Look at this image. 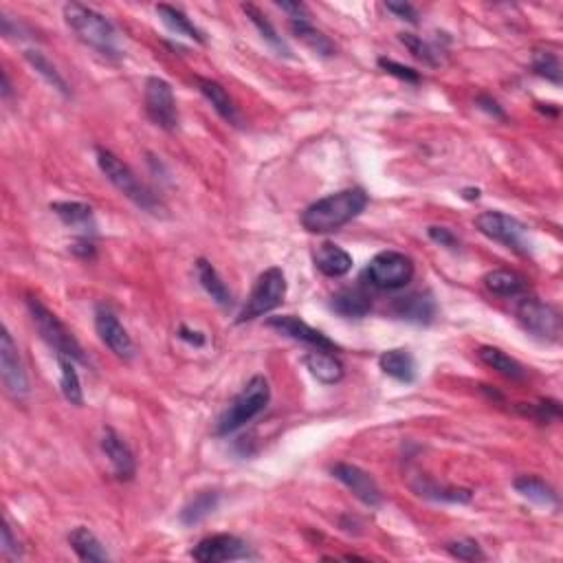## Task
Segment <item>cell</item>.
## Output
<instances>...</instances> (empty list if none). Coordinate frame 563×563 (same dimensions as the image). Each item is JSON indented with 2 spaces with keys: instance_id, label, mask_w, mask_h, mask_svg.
<instances>
[{
  "instance_id": "obj_1",
  "label": "cell",
  "mask_w": 563,
  "mask_h": 563,
  "mask_svg": "<svg viewBox=\"0 0 563 563\" xmlns=\"http://www.w3.org/2000/svg\"><path fill=\"white\" fill-rule=\"evenodd\" d=\"M368 207V194L361 188H347L315 200L302 212V224L311 233L339 232Z\"/></svg>"
},
{
  "instance_id": "obj_2",
  "label": "cell",
  "mask_w": 563,
  "mask_h": 563,
  "mask_svg": "<svg viewBox=\"0 0 563 563\" xmlns=\"http://www.w3.org/2000/svg\"><path fill=\"white\" fill-rule=\"evenodd\" d=\"M62 13H65L66 27L75 33L77 40L109 60H119L121 48L117 40V29L109 18L82 3H66Z\"/></svg>"
},
{
  "instance_id": "obj_3",
  "label": "cell",
  "mask_w": 563,
  "mask_h": 563,
  "mask_svg": "<svg viewBox=\"0 0 563 563\" xmlns=\"http://www.w3.org/2000/svg\"><path fill=\"white\" fill-rule=\"evenodd\" d=\"M268 400H271V385H268L267 376H251L236 399L229 403V408L220 414L216 427H214V435L236 434L238 429H242L244 425L251 423L258 414L267 409Z\"/></svg>"
},
{
  "instance_id": "obj_4",
  "label": "cell",
  "mask_w": 563,
  "mask_h": 563,
  "mask_svg": "<svg viewBox=\"0 0 563 563\" xmlns=\"http://www.w3.org/2000/svg\"><path fill=\"white\" fill-rule=\"evenodd\" d=\"M27 311H29V315H31V321H33V326H36V330L40 332L42 339L47 341L48 347H51L56 355L71 356V359L77 361V364H88L84 347L80 346V341L75 339V335L68 330V328L65 326V321H62L56 312L48 311V308L33 295L27 297Z\"/></svg>"
},
{
  "instance_id": "obj_5",
  "label": "cell",
  "mask_w": 563,
  "mask_h": 563,
  "mask_svg": "<svg viewBox=\"0 0 563 563\" xmlns=\"http://www.w3.org/2000/svg\"><path fill=\"white\" fill-rule=\"evenodd\" d=\"M95 154H97V165H100L101 174H104L106 179H109L110 183L126 196V198L132 200V203H135L136 207L144 209V212L159 214L161 200L156 198V196L152 194L139 179H136V174L132 172V170L119 159V156L112 154V152L106 148H97Z\"/></svg>"
},
{
  "instance_id": "obj_6",
  "label": "cell",
  "mask_w": 563,
  "mask_h": 563,
  "mask_svg": "<svg viewBox=\"0 0 563 563\" xmlns=\"http://www.w3.org/2000/svg\"><path fill=\"white\" fill-rule=\"evenodd\" d=\"M286 276L280 267H271L258 277L256 286H253L251 295L247 297V303L242 306L238 315V324L244 321H253L258 317H264L267 312L276 311L277 306H282L284 297H286Z\"/></svg>"
},
{
  "instance_id": "obj_7",
  "label": "cell",
  "mask_w": 563,
  "mask_h": 563,
  "mask_svg": "<svg viewBox=\"0 0 563 563\" xmlns=\"http://www.w3.org/2000/svg\"><path fill=\"white\" fill-rule=\"evenodd\" d=\"M476 227L482 236L493 240V242L504 244V247L520 253V256H528L531 253L528 227L515 216H508V214L497 212V209H488V212L478 214Z\"/></svg>"
},
{
  "instance_id": "obj_8",
  "label": "cell",
  "mask_w": 563,
  "mask_h": 563,
  "mask_svg": "<svg viewBox=\"0 0 563 563\" xmlns=\"http://www.w3.org/2000/svg\"><path fill=\"white\" fill-rule=\"evenodd\" d=\"M515 317L523 330L535 339L546 344L559 339L561 317L552 303L541 302L540 297H522L515 306Z\"/></svg>"
},
{
  "instance_id": "obj_9",
  "label": "cell",
  "mask_w": 563,
  "mask_h": 563,
  "mask_svg": "<svg viewBox=\"0 0 563 563\" xmlns=\"http://www.w3.org/2000/svg\"><path fill=\"white\" fill-rule=\"evenodd\" d=\"M365 277L374 288L381 291H399L405 288L414 277L412 258L400 251H381L372 258Z\"/></svg>"
},
{
  "instance_id": "obj_10",
  "label": "cell",
  "mask_w": 563,
  "mask_h": 563,
  "mask_svg": "<svg viewBox=\"0 0 563 563\" xmlns=\"http://www.w3.org/2000/svg\"><path fill=\"white\" fill-rule=\"evenodd\" d=\"M145 112L159 128L172 132L179 128V110H176V100L172 86L161 77H148L144 91Z\"/></svg>"
},
{
  "instance_id": "obj_11",
  "label": "cell",
  "mask_w": 563,
  "mask_h": 563,
  "mask_svg": "<svg viewBox=\"0 0 563 563\" xmlns=\"http://www.w3.org/2000/svg\"><path fill=\"white\" fill-rule=\"evenodd\" d=\"M0 374L12 399L22 400L24 396H29L27 370L21 359V350L13 344L12 332L7 328H3V335H0Z\"/></svg>"
},
{
  "instance_id": "obj_12",
  "label": "cell",
  "mask_w": 563,
  "mask_h": 563,
  "mask_svg": "<svg viewBox=\"0 0 563 563\" xmlns=\"http://www.w3.org/2000/svg\"><path fill=\"white\" fill-rule=\"evenodd\" d=\"M95 330L100 335L101 344L110 347V352L115 356H119L124 361H130L135 356V344H132L128 330L121 324L119 317L109 306H104V303H100L95 308Z\"/></svg>"
},
{
  "instance_id": "obj_13",
  "label": "cell",
  "mask_w": 563,
  "mask_h": 563,
  "mask_svg": "<svg viewBox=\"0 0 563 563\" xmlns=\"http://www.w3.org/2000/svg\"><path fill=\"white\" fill-rule=\"evenodd\" d=\"M330 473H332V478L339 479L347 491H352V496L359 499V502H364L365 506L376 508L383 504V493H381L376 479L372 478L368 471L356 467V464L337 462V464H332Z\"/></svg>"
},
{
  "instance_id": "obj_14",
  "label": "cell",
  "mask_w": 563,
  "mask_h": 563,
  "mask_svg": "<svg viewBox=\"0 0 563 563\" xmlns=\"http://www.w3.org/2000/svg\"><path fill=\"white\" fill-rule=\"evenodd\" d=\"M192 557L200 563H220V561H236V559H251V550L240 537L227 535V532H220V535L205 537L196 543L192 550Z\"/></svg>"
},
{
  "instance_id": "obj_15",
  "label": "cell",
  "mask_w": 563,
  "mask_h": 563,
  "mask_svg": "<svg viewBox=\"0 0 563 563\" xmlns=\"http://www.w3.org/2000/svg\"><path fill=\"white\" fill-rule=\"evenodd\" d=\"M267 326L273 328V330H277L280 335L288 337V339L300 341V344L315 347V350H330V352L339 350V346H337L332 339H328L324 332H320L317 328L308 326L306 321L300 320V317H295V315L268 317Z\"/></svg>"
},
{
  "instance_id": "obj_16",
  "label": "cell",
  "mask_w": 563,
  "mask_h": 563,
  "mask_svg": "<svg viewBox=\"0 0 563 563\" xmlns=\"http://www.w3.org/2000/svg\"><path fill=\"white\" fill-rule=\"evenodd\" d=\"M101 452L106 453V458H109V462L112 464V471H115L117 479L128 482V479L135 478L136 473L135 453H132L128 443H126L112 427H104V434H101Z\"/></svg>"
},
{
  "instance_id": "obj_17",
  "label": "cell",
  "mask_w": 563,
  "mask_h": 563,
  "mask_svg": "<svg viewBox=\"0 0 563 563\" xmlns=\"http://www.w3.org/2000/svg\"><path fill=\"white\" fill-rule=\"evenodd\" d=\"M391 312L399 320L409 321V324H432L438 306L429 293H409L405 297H396L391 303Z\"/></svg>"
},
{
  "instance_id": "obj_18",
  "label": "cell",
  "mask_w": 563,
  "mask_h": 563,
  "mask_svg": "<svg viewBox=\"0 0 563 563\" xmlns=\"http://www.w3.org/2000/svg\"><path fill=\"white\" fill-rule=\"evenodd\" d=\"M315 268L326 277H344L352 271V256L335 242H321L312 253Z\"/></svg>"
},
{
  "instance_id": "obj_19",
  "label": "cell",
  "mask_w": 563,
  "mask_h": 563,
  "mask_svg": "<svg viewBox=\"0 0 563 563\" xmlns=\"http://www.w3.org/2000/svg\"><path fill=\"white\" fill-rule=\"evenodd\" d=\"M196 86H198L200 95L212 104V109L223 117L227 124L232 126H242V117H240L238 106L233 104V100L229 97V92L224 91V86L216 80H209V77H196Z\"/></svg>"
},
{
  "instance_id": "obj_20",
  "label": "cell",
  "mask_w": 563,
  "mask_h": 563,
  "mask_svg": "<svg viewBox=\"0 0 563 563\" xmlns=\"http://www.w3.org/2000/svg\"><path fill=\"white\" fill-rule=\"evenodd\" d=\"M303 364H306L308 372L324 385L339 383L346 374L344 364L339 361V356L330 350H315V347H312V350L303 356Z\"/></svg>"
},
{
  "instance_id": "obj_21",
  "label": "cell",
  "mask_w": 563,
  "mask_h": 563,
  "mask_svg": "<svg viewBox=\"0 0 563 563\" xmlns=\"http://www.w3.org/2000/svg\"><path fill=\"white\" fill-rule=\"evenodd\" d=\"M330 308L337 315L347 317V320H359V317L368 315L372 302L361 286H346L330 297Z\"/></svg>"
},
{
  "instance_id": "obj_22",
  "label": "cell",
  "mask_w": 563,
  "mask_h": 563,
  "mask_svg": "<svg viewBox=\"0 0 563 563\" xmlns=\"http://www.w3.org/2000/svg\"><path fill=\"white\" fill-rule=\"evenodd\" d=\"M51 212L56 214L66 227L77 229L82 236H91L95 233V216H92V207L80 200H65V203H51Z\"/></svg>"
},
{
  "instance_id": "obj_23",
  "label": "cell",
  "mask_w": 563,
  "mask_h": 563,
  "mask_svg": "<svg viewBox=\"0 0 563 563\" xmlns=\"http://www.w3.org/2000/svg\"><path fill=\"white\" fill-rule=\"evenodd\" d=\"M379 368L399 383H414L416 379V361L412 352L403 350V347L383 352L379 356Z\"/></svg>"
},
{
  "instance_id": "obj_24",
  "label": "cell",
  "mask_w": 563,
  "mask_h": 563,
  "mask_svg": "<svg viewBox=\"0 0 563 563\" xmlns=\"http://www.w3.org/2000/svg\"><path fill=\"white\" fill-rule=\"evenodd\" d=\"M68 543L75 550V555L80 557L82 561H91V563H101V561H110V555L106 552L104 543L100 541V537L92 531H88L86 526H77L68 532Z\"/></svg>"
},
{
  "instance_id": "obj_25",
  "label": "cell",
  "mask_w": 563,
  "mask_h": 563,
  "mask_svg": "<svg viewBox=\"0 0 563 563\" xmlns=\"http://www.w3.org/2000/svg\"><path fill=\"white\" fill-rule=\"evenodd\" d=\"M196 277H198L200 286L205 288V293H207V295L212 297L218 306H223V308L232 306L233 303L232 291H229L227 284L223 282V277L218 276V271L214 268L212 262L205 260V258L196 260Z\"/></svg>"
},
{
  "instance_id": "obj_26",
  "label": "cell",
  "mask_w": 563,
  "mask_h": 563,
  "mask_svg": "<svg viewBox=\"0 0 563 563\" xmlns=\"http://www.w3.org/2000/svg\"><path fill=\"white\" fill-rule=\"evenodd\" d=\"M513 488H515V491L520 493L523 499L537 504V506H546V508L559 506V496L555 493V488H552L550 484L543 482V479L537 478V476L515 478V482H513Z\"/></svg>"
},
{
  "instance_id": "obj_27",
  "label": "cell",
  "mask_w": 563,
  "mask_h": 563,
  "mask_svg": "<svg viewBox=\"0 0 563 563\" xmlns=\"http://www.w3.org/2000/svg\"><path fill=\"white\" fill-rule=\"evenodd\" d=\"M288 27H291L293 36L306 44L315 56H321V57L335 56V51H337L335 44H332V40L326 36V33H321L320 29L312 27L311 18H303V21H288Z\"/></svg>"
},
{
  "instance_id": "obj_28",
  "label": "cell",
  "mask_w": 563,
  "mask_h": 563,
  "mask_svg": "<svg viewBox=\"0 0 563 563\" xmlns=\"http://www.w3.org/2000/svg\"><path fill=\"white\" fill-rule=\"evenodd\" d=\"M478 359L482 361L484 365H488L491 370H496L497 374L506 376V379H513V381L526 379V368H523L520 361L513 359L511 355L499 350V347L482 346L478 350Z\"/></svg>"
},
{
  "instance_id": "obj_29",
  "label": "cell",
  "mask_w": 563,
  "mask_h": 563,
  "mask_svg": "<svg viewBox=\"0 0 563 563\" xmlns=\"http://www.w3.org/2000/svg\"><path fill=\"white\" fill-rule=\"evenodd\" d=\"M484 286L499 297H517L522 293H526L528 284L520 273L508 271V268H493L484 276Z\"/></svg>"
},
{
  "instance_id": "obj_30",
  "label": "cell",
  "mask_w": 563,
  "mask_h": 563,
  "mask_svg": "<svg viewBox=\"0 0 563 563\" xmlns=\"http://www.w3.org/2000/svg\"><path fill=\"white\" fill-rule=\"evenodd\" d=\"M156 13H159L161 22H163L170 31L176 33V36H185L189 38V40H194L196 44H205V33L200 31L180 9L172 7V4H156Z\"/></svg>"
},
{
  "instance_id": "obj_31",
  "label": "cell",
  "mask_w": 563,
  "mask_h": 563,
  "mask_svg": "<svg viewBox=\"0 0 563 563\" xmlns=\"http://www.w3.org/2000/svg\"><path fill=\"white\" fill-rule=\"evenodd\" d=\"M24 60L31 65V68L38 73V75L47 80L48 86H53L65 97H71V86H68L66 77L57 71V66L53 65V62L48 60L42 51H38V48H27V51H24Z\"/></svg>"
},
{
  "instance_id": "obj_32",
  "label": "cell",
  "mask_w": 563,
  "mask_h": 563,
  "mask_svg": "<svg viewBox=\"0 0 563 563\" xmlns=\"http://www.w3.org/2000/svg\"><path fill=\"white\" fill-rule=\"evenodd\" d=\"M412 488L420 497L434 499V502H447V504H469L473 499V491L469 488H455V487H438L434 479L420 478L418 482L412 484Z\"/></svg>"
},
{
  "instance_id": "obj_33",
  "label": "cell",
  "mask_w": 563,
  "mask_h": 563,
  "mask_svg": "<svg viewBox=\"0 0 563 563\" xmlns=\"http://www.w3.org/2000/svg\"><path fill=\"white\" fill-rule=\"evenodd\" d=\"M220 504V493L218 491H200L189 499L188 504L180 511V522L185 526H194V523H200L203 520H207Z\"/></svg>"
},
{
  "instance_id": "obj_34",
  "label": "cell",
  "mask_w": 563,
  "mask_h": 563,
  "mask_svg": "<svg viewBox=\"0 0 563 563\" xmlns=\"http://www.w3.org/2000/svg\"><path fill=\"white\" fill-rule=\"evenodd\" d=\"M56 359H57V365H60L62 396H65L71 405L80 408V405H84V390H82L80 374H77V370H75V361L65 355H56Z\"/></svg>"
},
{
  "instance_id": "obj_35",
  "label": "cell",
  "mask_w": 563,
  "mask_h": 563,
  "mask_svg": "<svg viewBox=\"0 0 563 563\" xmlns=\"http://www.w3.org/2000/svg\"><path fill=\"white\" fill-rule=\"evenodd\" d=\"M242 12L247 13L249 21L256 24V29H258V31H260L262 40L267 42L268 47L276 48V51L280 53V56L291 57V48H288V44L282 40V36H277V29L273 27L271 22H268V18L264 16V13L256 7V4H242Z\"/></svg>"
},
{
  "instance_id": "obj_36",
  "label": "cell",
  "mask_w": 563,
  "mask_h": 563,
  "mask_svg": "<svg viewBox=\"0 0 563 563\" xmlns=\"http://www.w3.org/2000/svg\"><path fill=\"white\" fill-rule=\"evenodd\" d=\"M531 66H532V71H535V75H540L543 77V80L552 82V84H557V86L561 84V62L555 53L535 51L532 53Z\"/></svg>"
},
{
  "instance_id": "obj_37",
  "label": "cell",
  "mask_w": 563,
  "mask_h": 563,
  "mask_svg": "<svg viewBox=\"0 0 563 563\" xmlns=\"http://www.w3.org/2000/svg\"><path fill=\"white\" fill-rule=\"evenodd\" d=\"M400 42L409 48V53H412L416 60H420L427 66H438L440 62L438 53H435L432 44L425 42L420 36H414V33H400Z\"/></svg>"
},
{
  "instance_id": "obj_38",
  "label": "cell",
  "mask_w": 563,
  "mask_h": 563,
  "mask_svg": "<svg viewBox=\"0 0 563 563\" xmlns=\"http://www.w3.org/2000/svg\"><path fill=\"white\" fill-rule=\"evenodd\" d=\"M444 550L453 557V559L460 561H484L487 555L482 552V548L478 546L473 540H458V541H449L444 546Z\"/></svg>"
},
{
  "instance_id": "obj_39",
  "label": "cell",
  "mask_w": 563,
  "mask_h": 563,
  "mask_svg": "<svg viewBox=\"0 0 563 563\" xmlns=\"http://www.w3.org/2000/svg\"><path fill=\"white\" fill-rule=\"evenodd\" d=\"M379 66L383 68V71L388 73V75L399 77V80L409 82V84H418V82L423 80V77H420V73L416 71V68L405 66V65H399V62L388 60V57H379Z\"/></svg>"
},
{
  "instance_id": "obj_40",
  "label": "cell",
  "mask_w": 563,
  "mask_h": 563,
  "mask_svg": "<svg viewBox=\"0 0 563 563\" xmlns=\"http://www.w3.org/2000/svg\"><path fill=\"white\" fill-rule=\"evenodd\" d=\"M526 414H531L532 418H537L540 423H550V420L559 418L561 408L557 400H540V403L532 405Z\"/></svg>"
},
{
  "instance_id": "obj_41",
  "label": "cell",
  "mask_w": 563,
  "mask_h": 563,
  "mask_svg": "<svg viewBox=\"0 0 563 563\" xmlns=\"http://www.w3.org/2000/svg\"><path fill=\"white\" fill-rule=\"evenodd\" d=\"M0 550H3V555L7 557V559H22V546L21 541L13 537L12 532V526L9 523H4L3 526V541H0Z\"/></svg>"
},
{
  "instance_id": "obj_42",
  "label": "cell",
  "mask_w": 563,
  "mask_h": 563,
  "mask_svg": "<svg viewBox=\"0 0 563 563\" xmlns=\"http://www.w3.org/2000/svg\"><path fill=\"white\" fill-rule=\"evenodd\" d=\"M427 236L432 238L435 244H440V247H444V249H458L460 247V238L455 236L452 229H447V227H438V224H432V227L427 229Z\"/></svg>"
},
{
  "instance_id": "obj_43",
  "label": "cell",
  "mask_w": 563,
  "mask_h": 563,
  "mask_svg": "<svg viewBox=\"0 0 563 563\" xmlns=\"http://www.w3.org/2000/svg\"><path fill=\"white\" fill-rule=\"evenodd\" d=\"M385 7H388V12L394 13V16H399L400 21H408V22H412V24L418 22V12H416L414 4H409V3H388V4H385Z\"/></svg>"
},
{
  "instance_id": "obj_44",
  "label": "cell",
  "mask_w": 563,
  "mask_h": 563,
  "mask_svg": "<svg viewBox=\"0 0 563 563\" xmlns=\"http://www.w3.org/2000/svg\"><path fill=\"white\" fill-rule=\"evenodd\" d=\"M476 104H478L482 110H487L488 115L496 117V119H502V121L506 119V112L502 110V106H499L497 101L493 100L491 95H478V97H476Z\"/></svg>"
},
{
  "instance_id": "obj_45",
  "label": "cell",
  "mask_w": 563,
  "mask_h": 563,
  "mask_svg": "<svg viewBox=\"0 0 563 563\" xmlns=\"http://www.w3.org/2000/svg\"><path fill=\"white\" fill-rule=\"evenodd\" d=\"M277 7H280L282 12H286L291 21H303V18H311L306 4H302V3H277Z\"/></svg>"
},
{
  "instance_id": "obj_46",
  "label": "cell",
  "mask_w": 563,
  "mask_h": 563,
  "mask_svg": "<svg viewBox=\"0 0 563 563\" xmlns=\"http://www.w3.org/2000/svg\"><path fill=\"white\" fill-rule=\"evenodd\" d=\"M179 339L188 341L189 346H196V347H200V346L207 344V337H205L203 332H200V330H192V328H188V326H180V328H179Z\"/></svg>"
},
{
  "instance_id": "obj_47",
  "label": "cell",
  "mask_w": 563,
  "mask_h": 563,
  "mask_svg": "<svg viewBox=\"0 0 563 563\" xmlns=\"http://www.w3.org/2000/svg\"><path fill=\"white\" fill-rule=\"evenodd\" d=\"M12 92H13L12 82H9L7 71H3V86H0V95H3V100H9V97H12Z\"/></svg>"
},
{
  "instance_id": "obj_48",
  "label": "cell",
  "mask_w": 563,
  "mask_h": 563,
  "mask_svg": "<svg viewBox=\"0 0 563 563\" xmlns=\"http://www.w3.org/2000/svg\"><path fill=\"white\" fill-rule=\"evenodd\" d=\"M462 198H467V200H478L479 198V189L476 188H467V189H462Z\"/></svg>"
}]
</instances>
